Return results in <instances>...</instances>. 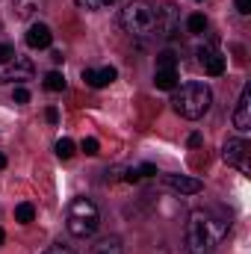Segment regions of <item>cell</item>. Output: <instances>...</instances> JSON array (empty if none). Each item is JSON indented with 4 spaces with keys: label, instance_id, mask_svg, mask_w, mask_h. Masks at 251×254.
Wrapping results in <instances>:
<instances>
[{
    "label": "cell",
    "instance_id": "6da1fadb",
    "mask_svg": "<svg viewBox=\"0 0 251 254\" xmlns=\"http://www.w3.org/2000/svg\"><path fill=\"white\" fill-rule=\"evenodd\" d=\"M228 234V219L216 210H192L187 222V249L189 254H207L219 246Z\"/></svg>",
    "mask_w": 251,
    "mask_h": 254
},
{
    "label": "cell",
    "instance_id": "7a4b0ae2",
    "mask_svg": "<svg viewBox=\"0 0 251 254\" xmlns=\"http://www.w3.org/2000/svg\"><path fill=\"white\" fill-rule=\"evenodd\" d=\"M65 225H68L71 237H77V240L92 237V234L98 231V225H101V210H98V204L89 201V198H74V201L68 204Z\"/></svg>",
    "mask_w": 251,
    "mask_h": 254
},
{
    "label": "cell",
    "instance_id": "3957f363",
    "mask_svg": "<svg viewBox=\"0 0 251 254\" xmlns=\"http://www.w3.org/2000/svg\"><path fill=\"white\" fill-rule=\"evenodd\" d=\"M175 113L178 116H184L189 122H195V119H201L207 110H210V104H213V92L204 86V83H187V86H181L178 89V95H175Z\"/></svg>",
    "mask_w": 251,
    "mask_h": 254
},
{
    "label": "cell",
    "instance_id": "277c9868",
    "mask_svg": "<svg viewBox=\"0 0 251 254\" xmlns=\"http://www.w3.org/2000/svg\"><path fill=\"white\" fill-rule=\"evenodd\" d=\"M122 27L130 36H151L157 27V9L148 0H133L122 12Z\"/></svg>",
    "mask_w": 251,
    "mask_h": 254
},
{
    "label": "cell",
    "instance_id": "5b68a950",
    "mask_svg": "<svg viewBox=\"0 0 251 254\" xmlns=\"http://www.w3.org/2000/svg\"><path fill=\"white\" fill-rule=\"evenodd\" d=\"M249 154H251V145L246 142V139H228V142H225V148H222L225 163H228V166H234V169H240L243 175H249V172H251Z\"/></svg>",
    "mask_w": 251,
    "mask_h": 254
},
{
    "label": "cell",
    "instance_id": "8992f818",
    "mask_svg": "<svg viewBox=\"0 0 251 254\" xmlns=\"http://www.w3.org/2000/svg\"><path fill=\"white\" fill-rule=\"evenodd\" d=\"M178 27H181V12H178V6L175 3H166L163 9H157V33L160 36H166V39H172L175 33H178Z\"/></svg>",
    "mask_w": 251,
    "mask_h": 254
},
{
    "label": "cell",
    "instance_id": "52a82bcc",
    "mask_svg": "<svg viewBox=\"0 0 251 254\" xmlns=\"http://www.w3.org/2000/svg\"><path fill=\"white\" fill-rule=\"evenodd\" d=\"M33 77V63L27 60V57H12L6 65H0V83H6V80H30Z\"/></svg>",
    "mask_w": 251,
    "mask_h": 254
},
{
    "label": "cell",
    "instance_id": "ba28073f",
    "mask_svg": "<svg viewBox=\"0 0 251 254\" xmlns=\"http://www.w3.org/2000/svg\"><path fill=\"white\" fill-rule=\"evenodd\" d=\"M234 127L240 133H249L251 130V92L243 89L240 101H237V110H234Z\"/></svg>",
    "mask_w": 251,
    "mask_h": 254
},
{
    "label": "cell",
    "instance_id": "9c48e42d",
    "mask_svg": "<svg viewBox=\"0 0 251 254\" xmlns=\"http://www.w3.org/2000/svg\"><path fill=\"white\" fill-rule=\"evenodd\" d=\"M198 63L204 65V71H207L210 77L225 74V57H222V54H216L213 48H201V51H198Z\"/></svg>",
    "mask_w": 251,
    "mask_h": 254
},
{
    "label": "cell",
    "instance_id": "30bf717a",
    "mask_svg": "<svg viewBox=\"0 0 251 254\" xmlns=\"http://www.w3.org/2000/svg\"><path fill=\"white\" fill-rule=\"evenodd\" d=\"M51 42H54V33H51V27H48V24H33V27L27 30V45H30L33 51L51 48Z\"/></svg>",
    "mask_w": 251,
    "mask_h": 254
},
{
    "label": "cell",
    "instance_id": "8fae6325",
    "mask_svg": "<svg viewBox=\"0 0 251 254\" xmlns=\"http://www.w3.org/2000/svg\"><path fill=\"white\" fill-rule=\"evenodd\" d=\"M166 187H172L175 192H184V195H195L204 190V184L198 178H187V175H166Z\"/></svg>",
    "mask_w": 251,
    "mask_h": 254
},
{
    "label": "cell",
    "instance_id": "7c38bea8",
    "mask_svg": "<svg viewBox=\"0 0 251 254\" xmlns=\"http://www.w3.org/2000/svg\"><path fill=\"white\" fill-rule=\"evenodd\" d=\"M83 80L92 86V89H104V86H110L113 80H116V68L113 65H107V68H86L83 71Z\"/></svg>",
    "mask_w": 251,
    "mask_h": 254
},
{
    "label": "cell",
    "instance_id": "4fadbf2b",
    "mask_svg": "<svg viewBox=\"0 0 251 254\" xmlns=\"http://www.w3.org/2000/svg\"><path fill=\"white\" fill-rule=\"evenodd\" d=\"M154 83H157V89H166V92H172V89H178V68H157V74H154Z\"/></svg>",
    "mask_w": 251,
    "mask_h": 254
},
{
    "label": "cell",
    "instance_id": "5bb4252c",
    "mask_svg": "<svg viewBox=\"0 0 251 254\" xmlns=\"http://www.w3.org/2000/svg\"><path fill=\"white\" fill-rule=\"evenodd\" d=\"M12 6H15V15L18 18H33L36 12H42L45 0H12Z\"/></svg>",
    "mask_w": 251,
    "mask_h": 254
},
{
    "label": "cell",
    "instance_id": "9a60e30c",
    "mask_svg": "<svg viewBox=\"0 0 251 254\" xmlns=\"http://www.w3.org/2000/svg\"><path fill=\"white\" fill-rule=\"evenodd\" d=\"M92 254H125V249H122V240L119 237H107V240H101L95 246Z\"/></svg>",
    "mask_w": 251,
    "mask_h": 254
},
{
    "label": "cell",
    "instance_id": "2e32d148",
    "mask_svg": "<svg viewBox=\"0 0 251 254\" xmlns=\"http://www.w3.org/2000/svg\"><path fill=\"white\" fill-rule=\"evenodd\" d=\"M15 219H18L21 225H30V222L36 219V207H33V204H18V207H15Z\"/></svg>",
    "mask_w": 251,
    "mask_h": 254
},
{
    "label": "cell",
    "instance_id": "e0dca14e",
    "mask_svg": "<svg viewBox=\"0 0 251 254\" xmlns=\"http://www.w3.org/2000/svg\"><path fill=\"white\" fill-rule=\"evenodd\" d=\"M45 89H48V92H63L65 89V77L60 74V71H51V74L45 77Z\"/></svg>",
    "mask_w": 251,
    "mask_h": 254
},
{
    "label": "cell",
    "instance_id": "ac0fdd59",
    "mask_svg": "<svg viewBox=\"0 0 251 254\" xmlns=\"http://www.w3.org/2000/svg\"><path fill=\"white\" fill-rule=\"evenodd\" d=\"M187 27H189V33H195V36H201L204 30H207V18L204 15H189V21H187Z\"/></svg>",
    "mask_w": 251,
    "mask_h": 254
},
{
    "label": "cell",
    "instance_id": "d6986e66",
    "mask_svg": "<svg viewBox=\"0 0 251 254\" xmlns=\"http://www.w3.org/2000/svg\"><path fill=\"white\" fill-rule=\"evenodd\" d=\"M57 157H60V160H71V157H74V142H71V139H60V142H57Z\"/></svg>",
    "mask_w": 251,
    "mask_h": 254
},
{
    "label": "cell",
    "instance_id": "ffe728a7",
    "mask_svg": "<svg viewBox=\"0 0 251 254\" xmlns=\"http://www.w3.org/2000/svg\"><path fill=\"white\" fill-rule=\"evenodd\" d=\"M178 65V57L172 54V51H163L160 57H157V68H175Z\"/></svg>",
    "mask_w": 251,
    "mask_h": 254
},
{
    "label": "cell",
    "instance_id": "44dd1931",
    "mask_svg": "<svg viewBox=\"0 0 251 254\" xmlns=\"http://www.w3.org/2000/svg\"><path fill=\"white\" fill-rule=\"evenodd\" d=\"M83 151H86L89 157H95V154L101 151V145H98V139H83Z\"/></svg>",
    "mask_w": 251,
    "mask_h": 254
},
{
    "label": "cell",
    "instance_id": "7402d4cb",
    "mask_svg": "<svg viewBox=\"0 0 251 254\" xmlns=\"http://www.w3.org/2000/svg\"><path fill=\"white\" fill-rule=\"evenodd\" d=\"M12 101H15V104H27V101H30V92H27V89H21V86H18V89H15V92H12Z\"/></svg>",
    "mask_w": 251,
    "mask_h": 254
},
{
    "label": "cell",
    "instance_id": "603a6c76",
    "mask_svg": "<svg viewBox=\"0 0 251 254\" xmlns=\"http://www.w3.org/2000/svg\"><path fill=\"white\" fill-rule=\"evenodd\" d=\"M12 57H15V51H12L9 45H3V42H0V65H6Z\"/></svg>",
    "mask_w": 251,
    "mask_h": 254
},
{
    "label": "cell",
    "instance_id": "cb8c5ba5",
    "mask_svg": "<svg viewBox=\"0 0 251 254\" xmlns=\"http://www.w3.org/2000/svg\"><path fill=\"white\" fill-rule=\"evenodd\" d=\"M136 172H139V178H151V175H157V169H154L151 163H145V166H139Z\"/></svg>",
    "mask_w": 251,
    "mask_h": 254
},
{
    "label": "cell",
    "instance_id": "d4e9b609",
    "mask_svg": "<svg viewBox=\"0 0 251 254\" xmlns=\"http://www.w3.org/2000/svg\"><path fill=\"white\" fill-rule=\"evenodd\" d=\"M77 3H80V6H83V9H92V12H95V9H101V6H104V0H77Z\"/></svg>",
    "mask_w": 251,
    "mask_h": 254
},
{
    "label": "cell",
    "instance_id": "484cf974",
    "mask_svg": "<svg viewBox=\"0 0 251 254\" xmlns=\"http://www.w3.org/2000/svg\"><path fill=\"white\" fill-rule=\"evenodd\" d=\"M45 254H74V252H71L68 246H51V249H48Z\"/></svg>",
    "mask_w": 251,
    "mask_h": 254
},
{
    "label": "cell",
    "instance_id": "4316f807",
    "mask_svg": "<svg viewBox=\"0 0 251 254\" xmlns=\"http://www.w3.org/2000/svg\"><path fill=\"white\" fill-rule=\"evenodd\" d=\"M237 9H240L243 15H249L251 12V0H237Z\"/></svg>",
    "mask_w": 251,
    "mask_h": 254
},
{
    "label": "cell",
    "instance_id": "83f0119b",
    "mask_svg": "<svg viewBox=\"0 0 251 254\" xmlns=\"http://www.w3.org/2000/svg\"><path fill=\"white\" fill-rule=\"evenodd\" d=\"M48 122L57 125V122H60V113H57V110H48Z\"/></svg>",
    "mask_w": 251,
    "mask_h": 254
},
{
    "label": "cell",
    "instance_id": "f1b7e54d",
    "mask_svg": "<svg viewBox=\"0 0 251 254\" xmlns=\"http://www.w3.org/2000/svg\"><path fill=\"white\" fill-rule=\"evenodd\" d=\"M189 145H192V148H198V145H201V136H198V133H192V136H189Z\"/></svg>",
    "mask_w": 251,
    "mask_h": 254
},
{
    "label": "cell",
    "instance_id": "f546056e",
    "mask_svg": "<svg viewBox=\"0 0 251 254\" xmlns=\"http://www.w3.org/2000/svg\"><path fill=\"white\" fill-rule=\"evenodd\" d=\"M3 169H6V157L0 154V172H3Z\"/></svg>",
    "mask_w": 251,
    "mask_h": 254
},
{
    "label": "cell",
    "instance_id": "4dcf8cb0",
    "mask_svg": "<svg viewBox=\"0 0 251 254\" xmlns=\"http://www.w3.org/2000/svg\"><path fill=\"white\" fill-rule=\"evenodd\" d=\"M3 240H6V234H3V231H0V243H3Z\"/></svg>",
    "mask_w": 251,
    "mask_h": 254
},
{
    "label": "cell",
    "instance_id": "1f68e13d",
    "mask_svg": "<svg viewBox=\"0 0 251 254\" xmlns=\"http://www.w3.org/2000/svg\"><path fill=\"white\" fill-rule=\"evenodd\" d=\"M104 3H116V0H104Z\"/></svg>",
    "mask_w": 251,
    "mask_h": 254
}]
</instances>
